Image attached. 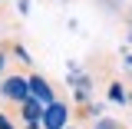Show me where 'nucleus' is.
Wrapping results in <instances>:
<instances>
[{"mask_svg":"<svg viewBox=\"0 0 132 129\" xmlns=\"http://www.w3.org/2000/svg\"><path fill=\"white\" fill-rule=\"evenodd\" d=\"M3 96L16 99V103H27V99H30L27 80H23V76H7V80H3Z\"/></svg>","mask_w":132,"mask_h":129,"instance_id":"f257e3e1","label":"nucleus"},{"mask_svg":"<svg viewBox=\"0 0 132 129\" xmlns=\"http://www.w3.org/2000/svg\"><path fill=\"white\" fill-rule=\"evenodd\" d=\"M66 119H69V109H66L63 103H50L46 109H43V123H46V129H63Z\"/></svg>","mask_w":132,"mask_h":129,"instance_id":"f03ea898","label":"nucleus"},{"mask_svg":"<svg viewBox=\"0 0 132 129\" xmlns=\"http://www.w3.org/2000/svg\"><path fill=\"white\" fill-rule=\"evenodd\" d=\"M27 86H30V99L43 103V106L56 103V99H53V89H50V83L43 80V76H33V80H27Z\"/></svg>","mask_w":132,"mask_h":129,"instance_id":"7ed1b4c3","label":"nucleus"},{"mask_svg":"<svg viewBox=\"0 0 132 129\" xmlns=\"http://www.w3.org/2000/svg\"><path fill=\"white\" fill-rule=\"evenodd\" d=\"M99 129H116V123H99Z\"/></svg>","mask_w":132,"mask_h":129,"instance_id":"20e7f679","label":"nucleus"},{"mask_svg":"<svg viewBox=\"0 0 132 129\" xmlns=\"http://www.w3.org/2000/svg\"><path fill=\"white\" fill-rule=\"evenodd\" d=\"M0 73H3V53H0Z\"/></svg>","mask_w":132,"mask_h":129,"instance_id":"39448f33","label":"nucleus"}]
</instances>
